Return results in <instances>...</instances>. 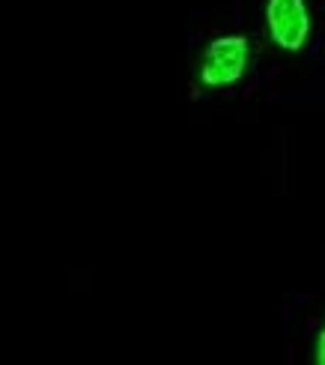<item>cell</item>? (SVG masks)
Returning a JSON list of instances; mask_svg holds the SVG:
<instances>
[{"instance_id": "3", "label": "cell", "mask_w": 325, "mask_h": 365, "mask_svg": "<svg viewBox=\"0 0 325 365\" xmlns=\"http://www.w3.org/2000/svg\"><path fill=\"white\" fill-rule=\"evenodd\" d=\"M304 356L314 365H325V312L314 317L307 327V344H304Z\"/></svg>"}, {"instance_id": "1", "label": "cell", "mask_w": 325, "mask_h": 365, "mask_svg": "<svg viewBox=\"0 0 325 365\" xmlns=\"http://www.w3.org/2000/svg\"><path fill=\"white\" fill-rule=\"evenodd\" d=\"M251 24L266 90L304 78L325 60V0H260Z\"/></svg>"}, {"instance_id": "2", "label": "cell", "mask_w": 325, "mask_h": 365, "mask_svg": "<svg viewBox=\"0 0 325 365\" xmlns=\"http://www.w3.org/2000/svg\"><path fill=\"white\" fill-rule=\"evenodd\" d=\"M260 84V45L254 24L221 30L203 42L194 57L197 93L233 96Z\"/></svg>"}]
</instances>
